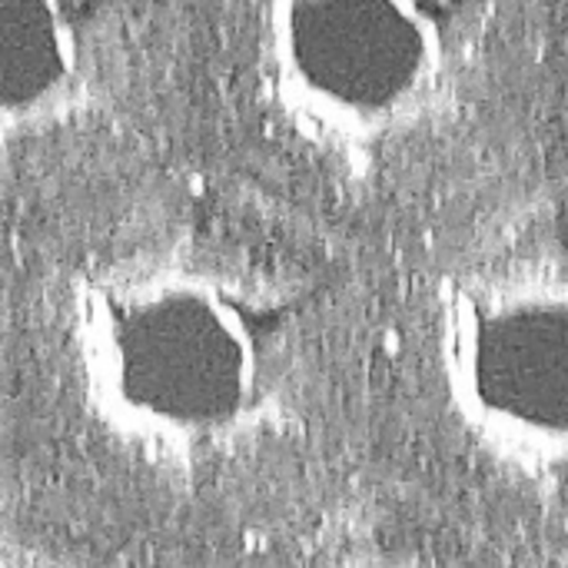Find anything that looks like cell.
<instances>
[{
  "label": "cell",
  "instance_id": "cell-1",
  "mask_svg": "<svg viewBox=\"0 0 568 568\" xmlns=\"http://www.w3.org/2000/svg\"><path fill=\"white\" fill-rule=\"evenodd\" d=\"M293 306L236 273L133 260L90 273L70 349L90 413L156 459H206L253 436L290 376Z\"/></svg>",
  "mask_w": 568,
  "mask_h": 568
},
{
  "label": "cell",
  "instance_id": "cell-2",
  "mask_svg": "<svg viewBox=\"0 0 568 568\" xmlns=\"http://www.w3.org/2000/svg\"><path fill=\"white\" fill-rule=\"evenodd\" d=\"M489 0H266L273 103L313 143L359 153L413 133L459 83Z\"/></svg>",
  "mask_w": 568,
  "mask_h": 568
},
{
  "label": "cell",
  "instance_id": "cell-3",
  "mask_svg": "<svg viewBox=\"0 0 568 568\" xmlns=\"http://www.w3.org/2000/svg\"><path fill=\"white\" fill-rule=\"evenodd\" d=\"M439 369L459 423L493 453L568 463V276H479L439 320Z\"/></svg>",
  "mask_w": 568,
  "mask_h": 568
},
{
  "label": "cell",
  "instance_id": "cell-4",
  "mask_svg": "<svg viewBox=\"0 0 568 568\" xmlns=\"http://www.w3.org/2000/svg\"><path fill=\"white\" fill-rule=\"evenodd\" d=\"M116 0H0V113L7 136L93 106L116 53Z\"/></svg>",
  "mask_w": 568,
  "mask_h": 568
}]
</instances>
